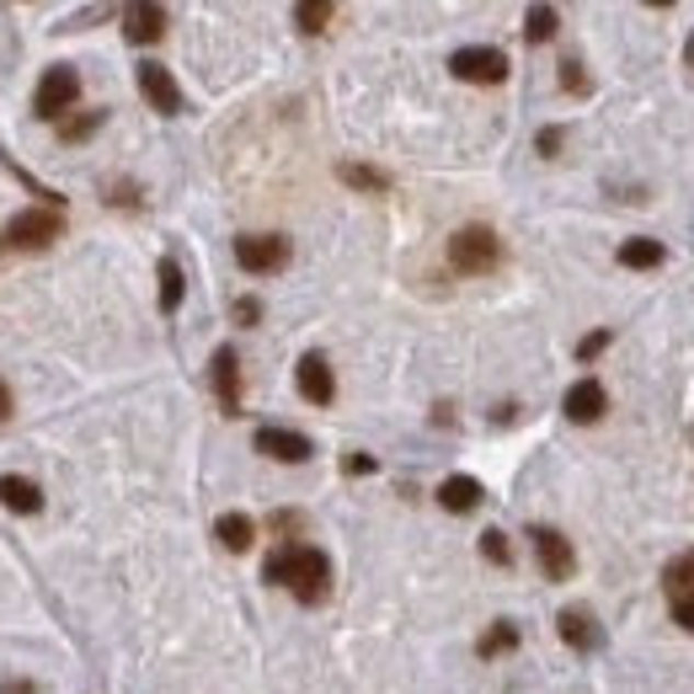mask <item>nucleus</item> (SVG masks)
Wrapping results in <instances>:
<instances>
[{
  "label": "nucleus",
  "instance_id": "29",
  "mask_svg": "<svg viewBox=\"0 0 694 694\" xmlns=\"http://www.w3.org/2000/svg\"><path fill=\"white\" fill-rule=\"evenodd\" d=\"M230 316H236L241 327H257V321H262V305H257V299H236V305H230Z\"/></svg>",
  "mask_w": 694,
  "mask_h": 694
},
{
  "label": "nucleus",
  "instance_id": "14",
  "mask_svg": "<svg viewBox=\"0 0 694 694\" xmlns=\"http://www.w3.org/2000/svg\"><path fill=\"white\" fill-rule=\"evenodd\" d=\"M556 625H561V641H567L572 652H593V647L604 641V636H599V619H593L588 610H561Z\"/></svg>",
  "mask_w": 694,
  "mask_h": 694
},
{
  "label": "nucleus",
  "instance_id": "13",
  "mask_svg": "<svg viewBox=\"0 0 694 694\" xmlns=\"http://www.w3.org/2000/svg\"><path fill=\"white\" fill-rule=\"evenodd\" d=\"M123 33H128V43H156L166 33V5H156V0L128 5L123 11Z\"/></svg>",
  "mask_w": 694,
  "mask_h": 694
},
{
  "label": "nucleus",
  "instance_id": "37",
  "mask_svg": "<svg viewBox=\"0 0 694 694\" xmlns=\"http://www.w3.org/2000/svg\"><path fill=\"white\" fill-rule=\"evenodd\" d=\"M0 246H5V236H0Z\"/></svg>",
  "mask_w": 694,
  "mask_h": 694
},
{
  "label": "nucleus",
  "instance_id": "27",
  "mask_svg": "<svg viewBox=\"0 0 694 694\" xmlns=\"http://www.w3.org/2000/svg\"><path fill=\"white\" fill-rule=\"evenodd\" d=\"M561 91H572V96H588V91H593L588 70H582L577 59H567V65H561Z\"/></svg>",
  "mask_w": 694,
  "mask_h": 694
},
{
  "label": "nucleus",
  "instance_id": "21",
  "mask_svg": "<svg viewBox=\"0 0 694 694\" xmlns=\"http://www.w3.org/2000/svg\"><path fill=\"white\" fill-rule=\"evenodd\" d=\"M556 27H561L556 5H530V16H524V38H530V43H550V38H556Z\"/></svg>",
  "mask_w": 694,
  "mask_h": 694
},
{
  "label": "nucleus",
  "instance_id": "25",
  "mask_svg": "<svg viewBox=\"0 0 694 694\" xmlns=\"http://www.w3.org/2000/svg\"><path fill=\"white\" fill-rule=\"evenodd\" d=\"M182 305V268H177V257H161V310L171 316Z\"/></svg>",
  "mask_w": 694,
  "mask_h": 694
},
{
  "label": "nucleus",
  "instance_id": "5",
  "mask_svg": "<svg viewBox=\"0 0 694 694\" xmlns=\"http://www.w3.org/2000/svg\"><path fill=\"white\" fill-rule=\"evenodd\" d=\"M450 70L470 86H502L508 81V54L502 48H454Z\"/></svg>",
  "mask_w": 694,
  "mask_h": 694
},
{
  "label": "nucleus",
  "instance_id": "9",
  "mask_svg": "<svg viewBox=\"0 0 694 694\" xmlns=\"http://www.w3.org/2000/svg\"><path fill=\"white\" fill-rule=\"evenodd\" d=\"M208 379H214L219 411H225V417H241V359H236V348H214Z\"/></svg>",
  "mask_w": 694,
  "mask_h": 694
},
{
  "label": "nucleus",
  "instance_id": "20",
  "mask_svg": "<svg viewBox=\"0 0 694 694\" xmlns=\"http://www.w3.org/2000/svg\"><path fill=\"white\" fill-rule=\"evenodd\" d=\"M662 588H668V599H684V593H694V550L673 556V561L662 567Z\"/></svg>",
  "mask_w": 694,
  "mask_h": 694
},
{
  "label": "nucleus",
  "instance_id": "26",
  "mask_svg": "<svg viewBox=\"0 0 694 694\" xmlns=\"http://www.w3.org/2000/svg\"><path fill=\"white\" fill-rule=\"evenodd\" d=\"M481 556H487L491 567H508V561H513V550H508V534H502V530L481 534Z\"/></svg>",
  "mask_w": 694,
  "mask_h": 694
},
{
  "label": "nucleus",
  "instance_id": "18",
  "mask_svg": "<svg viewBox=\"0 0 694 694\" xmlns=\"http://www.w3.org/2000/svg\"><path fill=\"white\" fill-rule=\"evenodd\" d=\"M619 262H625V268H636V273H652V268L668 262V246L652 241V236H636V241L619 246Z\"/></svg>",
  "mask_w": 694,
  "mask_h": 694
},
{
  "label": "nucleus",
  "instance_id": "8",
  "mask_svg": "<svg viewBox=\"0 0 694 694\" xmlns=\"http://www.w3.org/2000/svg\"><path fill=\"white\" fill-rule=\"evenodd\" d=\"M236 262H241L246 273H257V278L262 273H278L288 262V241L284 236H241L236 241Z\"/></svg>",
  "mask_w": 694,
  "mask_h": 694
},
{
  "label": "nucleus",
  "instance_id": "28",
  "mask_svg": "<svg viewBox=\"0 0 694 694\" xmlns=\"http://www.w3.org/2000/svg\"><path fill=\"white\" fill-rule=\"evenodd\" d=\"M604 348H610V331H593V337H588V342H577V359H582V364H588V359H599V353H604Z\"/></svg>",
  "mask_w": 694,
  "mask_h": 694
},
{
  "label": "nucleus",
  "instance_id": "1",
  "mask_svg": "<svg viewBox=\"0 0 694 694\" xmlns=\"http://www.w3.org/2000/svg\"><path fill=\"white\" fill-rule=\"evenodd\" d=\"M262 582L288 588L299 604H321L331 588V561L316 545H278L268 561H262Z\"/></svg>",
  "mask_w": 694,
  "mask_h": 694
},
{
  "label": "nucleus",
  "instance_id": "3",
  "mask_svg": "<svg viewBox=\"0 0 694 694\" xmlns=\"http://www.w3.org/2000/svg\"><path fill=\"white\" fill-rule=\"evenodd\" d=\"M59 236H65V208H54V204L22 208L5 225V246H16V251H43V246H54Z\"/></svg>",
  "mask_w": 694,
  "mask_h": 694
},
{
  "label": "nucleus",
  "instance_id": "6",
  "mask_svg": "<svg viewBox=\"0 0 694 694\" xmlns=\"http://www.w3.org/2000/svg\"><path fill=\"white\" fill-rule=\"evenodd\" d=\"M530 539H534V556H539V572L550 577V582H567V577L577 572V550H572V539H567L561 530L534 524Z\"/></svg>",
  "mask_w": 694,
  "mask_h": 694
},
{
  "label": "nucleus",
  "instance_id": "17",
  "mask_svg": "<svg viewBox=\"0 0 694 694\" xmlns=\"http://www.w3.org/2000/svg\"><path fill=\"white\" fill-rule=\"evenodd\" d=\"M0 502H5L11 513H38L43 491H38V481H27V476H0Z\"/></svg>",
  "mask_w": 694,
  "mask_h": 694
},
{
  "label": "nucleus",
  "instance_id": "34",
  "mask_svg": "<svg viewBox=\"0 0 694 694\" xmlns=\"http://www.w3.org/2000/svg\"><path fill=\"white\" fill-rule=\"evenodd\" d=\"M11 417V390H5V379H0V422Z\"/></svg>",
  "mask_w": 694,
  "mask_h": 694
},
{
  "label": "nucleus",
  "instance_id": "10",
  "mask_svg": "<svg viewBox=\"0 0 694 694\" xmlns=\"http://www.w3.org/2000/svg\"><path fill=\"white\" fill-rule=\"evenodd\" d=\"M257 454H268V459H284V465H305L316 444L305 439V433H294V428H257Z\"/></svg>",
  "mask_w": 694,
  "mask_h": 694
},
{
  "label": "nucleus",
  "instance_id": "4",
  "mask_svg": "<svg viewBox=\"0 0 694 694\" xmlns=\"http://www.w3.org/2000/svg\"><path fill=\"white\" fill-rule=\"evenodd\" d=\"M76 96H81V76H76V65H48L43 70L38 91H33V113L43 123H65V113L76 107Z\"/></svg>",
  "mask_w": 694,
  "mask_h": 694
},
{
  "label": "nucleus",
  "instance_id": "32",
  "mask_svg": "<svg viewBox=\"0 0 694 694\" xmlns=\"http://www.w3.org/2000/svg\"><path fill=\"white\" fill-rule=\"evenodd\" d=\"M342 470H348V476H368V470H374V454H348Z\"/></svg>",
  "mask_w": 694,
  "mask_h": 694
},
{
  "label": "nucleus",
  "instance_id": "24",
  "mask_svg": "<svg viewBox=\"0 0 694 694\" xmlns=\"http://www.w3.org/2000/svg\"><path fill=\"white\" fill-rule=\"evenodd\" d=\"M102 118H107L102 107H96V113H76V118L59 123V139H65V145H81V139H91V134L102 128Z\"/></svg>",
  "mask_w": 694,
  "mask_h": 694
},
{
  "label": "nucleus",
  "instance_id": "11",
  "mask_svg": "<svg viewBox=\"0 0 694 694\" xmlns=\"http://www.w3.org/2000/svg\"><path fill=\"white\" fill-rule=\"evenodd\" d=\"M294 379H299V396L310 401V407H331V396H337V379H331V364L321 353H305L299 368H294Z\"/></svg>",
  "mask_w": 694,
  "mask_h": 694
},
{
  "label": "nucleus",
  "instance_id": "36",
  "mask_svg": "<svg viewBox=\"0 0 694 694\" xmlns=\"http://www.w3.org/2000/svg\"><path fill=\"white\" fill-rule=\"evenodd\" d=\"M690 59H694V43H690Z\"/></svg>",
  "mask_w": 694,
  "mask_h": 694
},
{
  "label": "nucleus",
  "instance_id": "16",
  "mask_svg": "<svg viewBox=\"0 0 694 694\" xmlns=\"http://www.w3.org/2000/svg\"><path fill=\"white\" fill-rule=\"evenodd\" d=\"M214 539H219L230 556H241V550H251V539H257V524H251L246 513H219V519H214Z\"/></svg>",
  "mask_w": 694,
  "mask_h": 694
},
{
  "label": "nucleus",
  "instance_id": "23",
  "mask_svg": "<svg viewBox=\"0 0 694 694\" xmlns=\"http://www.w3.org/2000/svg\"><path fill=\"white\" fill-rule=\"evenodd\" d=\"M294 22H299V33H327L331 0H299V5H294Z\"/></svg>",
  "mask_w": 694,
  "mask_h": 694
},
{
  "label": "nucleus",
  "instance_id": "30",
  "mask_svg": "<svg viewBox=\"0 0 694 694\" xmlns=\"http://www.w3.org/2000/svg\"><path fill=\"white\" fill-rule=\"evenodd\" d=\"M534 150H539V156H556V150H561V128H539Z\"/></svg>",
  "mask_w": 694,
  "mask_h": 694
},
{
  "label": "nucleus",
  "instance_id": "15",
  "mask_svg": "<svg viewBox=\"0 0 694 694\" xmlns=\"http://www.w3.org/2000/svg\"><path fill=\"white\" fill-rule=\"evenodd\" d=\"M481 497H487V491H481L476 476H450V481L439 487V508H444V513H476Z\"/></svg>",
  "mask_w": 694,
  "mask_h": 694
},
{
  "label": "nucleus",
  "instance_id": "7",
  "mask_svg": "<svg viewBox=\"0 0 694 694\" xmlns=\"http://www.w3.org/2000/svg\"><path fill=\"white\" fill-rule=\"evenodd\" d=\"M134 81H139V96H145V102H150L156 113H166V118H177V113H182V86L171 81V70H166V65L145 59Z\"/></svg>",
  "mask_w": 694,
  "mask_h": 694
},
{
  "label": "nucleus",
  "instance_id": "22",
  "mask_svg": "<svg viewBox=\"0 0 694 694\" xmlns=\"http://www.w3.org/2000/svg\"><path fill=\"white\" fill-rule=\"evenodd\" d=\"M513 647H519V625H508V619H497V625H491L487 636H481V641H476V652H481V657L513 652Z\"/></svg>",
  "mask_w": 694,
  "mask_h": 694
},
{
  "label": "nucleus",
  "instance_id": "31",
  "mask_svg": "<svg viewBox=\"0 0 694 694\" xmlns=\"http://www.w3.org/2000/svg\"><path fill=\"white\" fill-rule=\"evenodd\" d=\"M673 619H679L684 630H694V593H684V599H673Z\"/></svg>",
  "mask_w": 694,
  "mask_h": 694
},
{
  "label": "nucleus",
  "instance_id": "12",
  "mask_svg": "<svg viewBox=\"0 0 694 694\" xmlns=\"http://www.w3.org/2000/svg\"><path fill=\"white\" fill-rule=\"evenodd\" d=\"M561 407H567L572 422H599V417L610 411V396H604V385H599V379H577Z\"/></svg>",
  "mask_w": 694,
  "mask_h": 694
},
{
  "label": "nucleus",
  "instance_id": "19",
  "mask_svg": "<svg viewBox=\"0 0 694 694\" xmlns=\"http://www.w3.org/2000/svg\"><path fill=\"white\" fill-rule=\"evenodd\" d=\"M337 177L348 182V187H359V193H390V177L379 171V166H359V161H342L337 166Z\"/></svg>",
  "mask_w": 694,
  "mask_h": 694
},
{
  "label": "nucleus",
  "instance_id": "33",
  "mask_svg": "<svg viewBox=\"0 0 694 694\" xmlns=\"http://www.w3.org/2000/svg\"><path fill=\"white\" fill-rule=\"evenodd\" d=\"M268 524H273V534H294L299 530V513H273Z\"/></svg>",
  "mask_w": 694,
  "mask_h": 694
},
{
  "label": "nucleus",
  "instance_id": "2",
  "mask_svg": "<svg viewBox=\"0 0 694 694\" xmlns=\"http://www.w3.org/2000/svg\"><path fill=\"white\" fill-rule=\"evenodd\" d=\"M450 262H454V273H465V278L491 273V268L502 262L497 230H487V225H465V230H454L450 236Z\"/></svg>",
  "mask_w": 694,
  "mask_h": 694
},
{
  "label": "nucleus",
  "instance_id": "35",
  "mask_svg": "<svg viewBox=\"0 0 694 694\" xmlns=\"http://www.w3.org/2000/svg\"><path fill=\"white\" fill-rule=\"evenodd\" d=\"M0 694H33V684H5Z\"/></svg>",
  "mask_w": 694,
  "mask_h": 694
}]
</instances>
